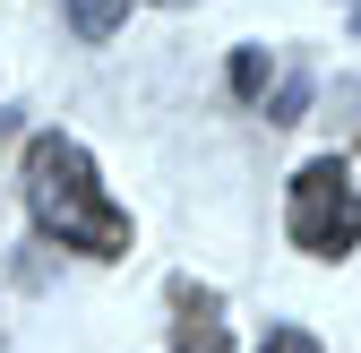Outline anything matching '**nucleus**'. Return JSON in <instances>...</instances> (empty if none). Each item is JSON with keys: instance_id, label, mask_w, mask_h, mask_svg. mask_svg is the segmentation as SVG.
Here are the masks:
<instances>
[{"instance_id": "1", "label": "nucleus", "mask_w": 361, "mask_h": 353, "mask_svg": "<svg viewBox=\"0 0 361 353\" xmlns=\"http://www.w3.org/2000/svg\"><path fill=\"white\" fill-rule=\"evenodd\" d=\"M26 207H35V225L52 233V241H69V250H86V258H121V250H129V215L104 198L86 147L61 138V129L26 138Z\"/></svg>"}, {"instance_id": "2", "label": "nucleus", "mask_w": 361, "mask_h": 353, "mask_svg": "<svg viewBox=\"0 0 361 353\" xmlns=\"http://www.w3.org/2000/svg\"><path fill=\"white\" fill-rule=\"evenodd\" d=\"M284 233H293V250H310V258H344V250L361 241V190H353V172H344L336 155H319V164L293 172Z\"/></svg>"}, {"instance_id": "3", "label": "nucleus", "mask_w": 361, "mask_h": 353, "mask_svg": "<svg viewBox=\"0 0 361 353\" xmlns=\"http://www.w3.org/2000/svg\"><path fill=\"white\" fill-rule=\"evenodd\" d=\"M121 9H129V0H69V18H78V35H86V43H104V35L121 26Z\"/></svg>"}, {"instance_id": "4", "label": "nucleus", "mask_w": 361, "mask_h": 353, "mask_svg": "<svg viewBox=\"0 0 361 353\" xmlns=\"http://www.w3.org/2000/svg\"><path fill=\"white\" fill-rule=\"evenodd\" d=\"M258 353H319V336H310V328H267Z\"/></svg>"}, {"instance_id": "5", "label": "nucleus", "mask_w": 361, "mask_h": 353, "mask_svg": "<svg viewBox=\"0 0 361 353\" xmlns=\"http://www.w3.org/2000/svg\"><path fill=\"white\" fill-rule=\"evenodd\" d=\"M353 26H361V9H353Z\"/></svg>"}]
</instances>
